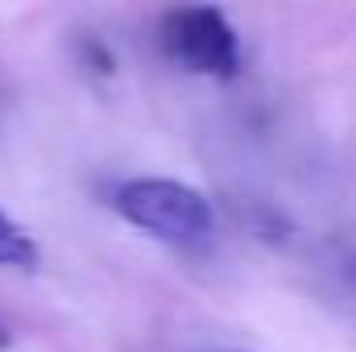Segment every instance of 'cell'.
<instances>
[{"instance_id":"6da1fadb","label":"cell","mask_w":356,"mask_h":352,"mask_svg":"<svg viewBox=\"0 0 356 352\" xmlns=\"http://www.w3.org/2000/svg\"><path fill=\"white\" fill-rule=\"evenodd\" d=\"M104 203L137 232H145L162 245H175V249H191V253L207 249L216 241V228H220L216 203L178 178H116L104 186Z\"/></svg>"},{"instance_id":"7a4b0ae2","label":"cell","mask_w":356,"mask_h":352,"mask_svg":"<svg viewBox=\"0 0 356 352\" xmlns=\"http://www.w3.org/2000/svg\"><path fill=\"white\" fill-rule=\"evenodd\" d=\"M158 46L175 67L203 79H236L245 63L236 25L211 4L170 8L158 21Z\"/></svg>"},{"instance_id":"3957f363","label":"cell","mask_w":356,"mask_h":352,"mask_svg":"<svg viewBox=\"0 0 356 352\" xmlns=\"http://www.w3.org/2000/svg\"><path fill=\"white\" fill-rule=\"evenodd\" d=\"M42 265V245L33 241V232L25 224H17L4 207H0V269H38Z\"/></svg>"},{"instance_id":"277c9868","label":"cell","mask_w":356,"mask_h":352,"mask_svg":"<svg viewBox=\"0 0 356 352\" xmlns=\"http://www.w3.org/2000/svg\"><path fill=\"white\" fill-rule=\"evenodd\" d=\"M8 340H13V336H8V328L0 323V349H8Z\"/></svg>"},{"instance_id":"5b68a950","label":"cell","mask_w":356,"mask_h":352,"mask_svg":"<svg viewBox=\"0 0 356 352\" xmlns=\"http://www.w3.org/2000/svg\"><path fill=\"white\" fill-rule=\"evenodd\" d=\"M228 352H236V349H228Z\"/></svg>"}]
</instances>
